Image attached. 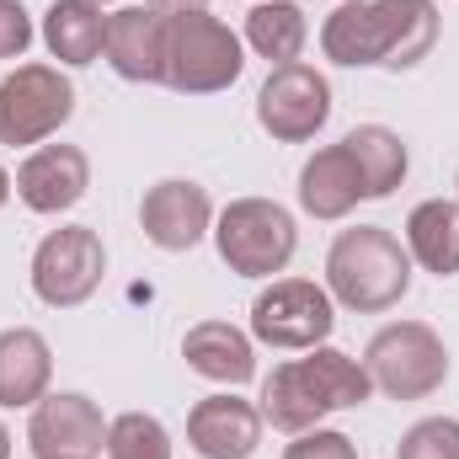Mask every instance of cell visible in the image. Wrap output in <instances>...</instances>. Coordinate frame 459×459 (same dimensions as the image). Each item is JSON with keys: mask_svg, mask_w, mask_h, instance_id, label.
Instances as JSON below:
<instances>
[{"mask_svg": "<svg viewBox=\"0 0 459 459\" xmlns=\"http://www.w3.org/2000/svg\"><path fill=\"white\" fill-rule=\"evenodd\" d=\"M182 358H187L193 374H204L214 385H246V379H256V347L230 321H198L182 337Z\"/></svg>", "mask_w": 459, "mask_h": 459, "instance_id": "cell-17", "label": "cell"}, {"mask_svg": "<svg viewBox=\"0 0 459 459\" xmlns=\"http://www.w3.org/2000/svg\"><path fill=\"white\" fill-rule=\"evenodd\" d=\"M97 5H113V0H97Z\"/></svg>", "mask_w": 459, "mask_h": 459, "instance_id": "cell-31", "label": "cell"}, {"mask_svg": "<svg viewBox=\"0 0 459 459\" xmlns=\"http://www.w3.org/2000/svg\"><path fill=\"white\" fill-rule=\"evenodd\" d=\"M150 11H160V16H182V11H209V0H144Z\"/></svg>", "mask_w": 459, "mask_h": 459, "instance_id": "cell-28", "label": "cell"}, {"mask_svg": "<svg viewBox=\"0 0 459 459\" xmlns=\"http://www.w3.org/2000/svg\"><path fill=\"white\" fill-rule=\"evenodd\" d=\"M187 444L204 459H251L262 444V411L240 395H209L187 411Z\"/></svg>", "mask_w": 459, "mask_h": 459, "instance_id": "cell-13", "label": "cell"}, {"mask_svg": "<svg viewBox=\"0 0 459 459\" xmlns=\"http://www.w3.org/2000/svg\"><path fill=\"white\" fill-rule=\"evenodd\" d=\"M246 70V54H240V38L230 32L220 16L209 11H182V16H166V86L182 91V97H214L240 81Z\"/></svg>", "mask_w": 459, "mask_h": 459, "instance_id": "cell-3", "label": "cell"}, {"mask_svg": "<svg viewBox=\"0 0 459 459\" xmlns=\"http://www.w3.org/2000/svg\"><path fill=\"white\" fill-rule=\"evenodd\" d=\"M411 289V251L390 235L385 225H358L342 230L326 251V294L358 310V316H379L390 305H401Z\"/></svg>", "mask_w": 459, "mask_h": 459, "instance_id": "cell-2", "label": "cell"}, {"mask_svg": "<svg viewBox=\"0 0 459 459\" xmlns=\"http://www.w3.org/2000/svg\"><path fill=\"white\" fill-rule=\"evenodd\" d=\"M305 368H310V379H316V390L326 395V406L332 411H347V406H363L368 395H374V379H368V368L358 363V358H347L337 347H310V358H305Z\"/></svg>", "mask_w": 459, "mask_h": 459, "instance_id": "cell-23", "label": "cell"}, {"mask_svg": "<svg viewBox=\"0 0 459 459\" xmlns=\"http://www.w3.org/2000/svg\"><path fill=\"white\" fill-rule=\"evenodd\" d=\"M43 43L59 65H97L108 48V11L97 0H54L43 16Z\"/></svg>", "mask_w": 459, "mask_h": 459, "instance_id": "cell-19", "label": "cell"}, {"mask_svg": "<svg viewBox=\"0 0 459 459\" xmlns=\"http://www.w3.org/2000/svg\"><path fill=\"white\" fill-rule=\"evenodd\" d=\"M438 43V5L433 0H342L326 27L321 48L332 65L347 70H411Z\"/></svg>", "mask_w": 459, "mask_h": 459, "instance_id": "cell-1", "label": "cell"}, {"mask_svg": "<svg viewBox=\"0 0 459 459\" xmlns=\"http://www.w3.org/2000/svg\"><path fill=\"white\" fill-rule=\"evenodd\" d=\"M108 459H171V433L144 417V411H123L117 422H108Z\"/></svg>", "mask_w": 459, "mask_h": 459, "instance_id": "cell-24", "label": "cell"}, {"mask_svg": "<svg viewBox=\"0 0 459 459\" xmlns=\"http://www.w3.org/2000/svg\"><path fill=\"white\" fill-rule=\"evenodd\" d=\"M214 246L225 256L230 273L240 278H273L294 262V246H299V230L294 214L273 198H235L220 225H214Z\"/></svg>", "mask_w": 459, "mask_h": 459, "instance_id": "cell-5", "label": "cell"}, {"mask_svg": "<svg viewBox=\"0 0 459 459\" xmlns=\"http://www.w3.org/2000/svg\"><path fill=\"white\" fill-rule=\"evenodd\" d=\"M102 273H108V251H102V235L91 225L48 230L32 251V294L54 310L86 305L102 289Z\"/></svg>", "mask_w": 459, "mask_h": 459, "instance_id": "cell-6", "label": "cell"}, {"mask_svg": "<svg viewBox=\"0 0 459 459\" xmlns=\"http://www.w3.org/2000/svg\"><path fill=\"white\" fill-rule=\"evenodd\" d=\"M32 43V16L22 0H0V59H22Z\"/></svg>", "mask_w": 459, "mask_h": 459, "instance_id": "cell-27", "label": "cell"}, {"mask_svg": "<svg viewBox=\"0 0 459 459\" xmlns=\"http://www.w3.org/2000/svg\"><path fill=\"white\" fill-rule=\"evenodd\" d=\"M337 326V305L321 283L310 278H273V289L256 294L251 305V332L267 347H321Z\"/></svg>", "mask_w": 459, "mask_h": 459, "instance_id": "cell-8", "label": "cell"}, {"mask_svg": "<svg viewBox=\"0 0 459 459\" xmlns=\"http://www.w3.org/2000/svg\"><path fill=\"white\" fill-rule=\"evenodd\" d=\"M209 225H214V204H209V193H204L198 182H187V177L155 182V187L144 193V204H139V230H144V240L160 246V251H193V246L209 235Z\"/></svg>", "mask_w": 459, "mask_h": 459, "instance_id": "cell-11", "label": "cell"}, {"mask_svg": "<svg viewBox=\"0 0 459 459\" xmlns=\"http://www.w3.org/2000/svg\"><path fill=\"white\" fill-rule=\"evenodd\" d=\"M108 65L123 81H160L166 75V16L150 5H123L108 16Z\"/></svg>", "mask_w": 459, "mask_h": 459, "instance_id": "cell-14", "label": "cell"}, {"mask_svg": "<svg viewBox=\"0 0 459 459\" xmlns=\"http://www.w3.org/2000/svg\"><path fill=\"white\" fill-rule=\"evenodd\" d=\"M363 177H358V160L347 155V144H326L305 160L299 171V204L305 214L316 220H347L358 204H363Z\"/></svg>", "mask_w": 459, "mask_h": 459, "instance_id": "cell-15", "label": "cell"}, {"mask_svg": "<svg viewBox=\"0 0 459 459\" xmlns=\"http://www.w3.org/2000/svg\"><path fill=\"white\" fill-rule=\"evenodd\" d=\"M401 459H459V422L455 417H422L406 428Z\"/></svg>", "mask_w": 459, "mask_h": 459, "instance_id": "cell-25", "label": "cell"}, {"mask_svg": "<svg viewBox=\"0 0 459 459\" xmlns=\"http://www.w3.org/2000/svg\"><path fill=\"white\" fill-rule=\"evenodd\" d=\"M27 444H32L38 459H102V449H108V422H102V411H97L91 395L59 390V395H43L32 406Z\"/></svg>", "mask_w": 459, "mask_h": 459, "instance_id": "cell-10", "label": "cell"}, {"mask_svg": "<svg viewBox=\"0 0 459 459\" xmlns=\"http://www.w3.org/2000/svg\"><path fill=\"white\" fill-rule=\"evenodd\" d=\"M75 113V86L54 65H16L0 81V144H43Z\"/></svg>", "mask_w": 459, "mask_h": 459, "instance_id": "cell-7", "label": "cell"}, {"mask_svg": "<svg viewBox=\"0 0 459 459\" xmlns=\"http://www.w3.org/2000/svg\"><path fill=\"white\" fill-rule=\"evenodd\" d=\"M256 411H262V422H273L278 433H310V428H321V417H332V406H326V395L316 390L305 358L278 363V368L262 379V406H256Z\"/></svg>", "mask_w": 459, "mask_h": 459, "instance_id": "cell-16", "label": "cell"}, {"mask_svg": "<svg viewBox=\"0 0 459 459\" xmlns=\"http://www.w3.org/2000/svg\"><path fill=\"white\" fill-rule=\"evenodd\" d=\"M363 368L374 390H385L390 401H422L449 379V347L422 321H390L368 337Z\"/></svg>", "mask_w": 459, "mask_h": 459, "instance_id": "cell-4", "label": "cell"}, {"mask_svg": "<svg viewBox=\"0 0 459 459\" xmlns=\"http://www.w3.org/2000/svg\"><path fill=\"white\" fill-rule=\"evenodd\" d=\"M342 144H347V155L358 160V177H363V193H368V198H390V193L406 182L411 155H406V139H401L395 128H385V123H358Z\"/></svg>", "mask_w": 459, "mask_h": 459, "instance_id": "cell-20", "label": "cell"}, {"mask_svg": "<svg viewBox=\"0 0 459 459\" xmlns=\"http://www.w3.org/2000/svg\"><path fill=\"white\" fill-rule=\"evenodd\" d=\"M86 187H91V160L75 144H38L16 166V198L32 214H65L86 198Z\"/></svg>", "mask_w": 459, "mask_h": 459, "instance_id": "cell-12", "label": "cell"}, {"mask_svg": "<svg viewBox=\"0 0 459 459\" xmlns=\"http://www.w3.org/2000/svg\"><path fill=\"white\" fill-rule=\"evenodd\" d=\"M11 449H16V444H11V433H5V422H0V459H11Z\"/></svg>", "mask_w": 459, "mask_h": 459, "instance_id": "cell-29", "label": "cell"}, {"mask_svg": "<svg viewBox=\"0 0 459 459\" xmlns=\"http://www.w3.org/2000/svg\"><path fill=\"white\" fill-rule=\"evenodd\" d=\"M332 117V81L316 65H278L262 91H256V123L278 139V144H305L326 128Z\"/></svg>", "mask_w": 459, "mask_h": 459, "instance_id": "cell-9", "label": "cell"}, {"mask_svg": "<svg viewBox=\"0 0 459 459\" xmlns=\"http://www.w3.org/2000/svg\"><path fill=\"white\" fill-rule=\"evenodd\" d=\"M54 379V352L32 326L0 332V406H38Z\"/></svg>", "mask_w": 459, "mask_h": 459, "instance_id": "cell-18", "label": "cell"}, {"mask_svg": "<svg viewBox=\"0 0 459 459\" xmlns=\"http://www.w3.org/2000/svg\"><path fill=\"white\" fill-rule=\"evenodd\" d=\"M5 198H11V177H5V166H0V209H5Z\"/></svg>", "mask_w": 459, "mask_h": 459, "instance_id": "cell-30", "label": "cell"}, {"mask_svg": "<svg viewBox=\"0 0 459 459\" xmlns=\"http://www.w3.org/2000/svg\"><path fill=\"white\" fill-rule=\"evenodd\" d=\"M305 38H310V22L294 0H256L251 16H246V43L262 59H273V70L294 65L305 54Z\"/></svg>", "mask_w": 459, "mask_h": 459, "instance_id": "cell-22", "label": "cell"}, {"mask_svg": "<svg viewBox=\"0 0 459 459\" xmlns=\"http://www.w3.org/2000/svg\"><path fill=\"white\" fill-rule=\"evenodd\" d=\"M406 251H411V262H422L428 273L455 278L459 273V204H449V198L417 204L411 220H406Z\"/></svg>", "mask_w": 459, "mask_h": 459, "instance_id": "cell-21", "label": "cell"}, {"mask_svg": "<svg viewBox=\"0 0 459 459\" xmlns=\"http://www.w3.org/2000/svg\"><path fill=\"white\" fill-rule=\"evenodd\" d=\"M283 459H358V449H352L347 433L310 428V433H294V444L283 449Z\"/></svg>", "mask_w": 459, "mask_h": 459, "instance_id": "cell-26", "label": "cell"}]
</instances>
